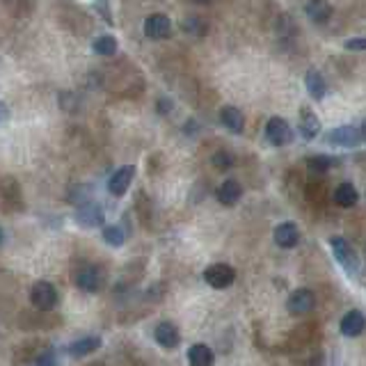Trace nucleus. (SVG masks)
Returning <instances> with one entry per match:
<instances>
[{"instance_id":"nucleus-1","label":"nucleus","mask_w":366,"mask_h":366,"mask_svg":"<svg viewBox=\"0 0 366 366\" xmlns=\"http://www.w3.org/2000/svg\"><path fill=\"white\" fill-rule=\"evenodd\" d=\"M329 247H332V254H334L336 263H339L350 277H355L357 272H360V256H357L355 247L350 245L346 238H341V236H332V238H329Z\"/></svg>"},{"instance_id":"nucleus-2","label":"nucleus","mask_w":366,"mask_h":366,"mask_svg":"<svg viewBox=\"0 0 366 366\" xmlns=\"http://www.w3.org/2000/svg\"><path fill=\"white\" fill-rule=\"evenodd\" d=\"M30 303L37 307L41 312H48L53 309L57 305V289L51 284V282H37L32 284L30 289Z\"/></svg>"},{"instance_id":"nucleus-3","label":"nucleus","mask_w":366,"mask_h":366,"mask_svg":"<svg viewBox=\"0 0 366 366\" xmlns=\"http://www.w3.org/2000/svg\"><path fill=\"white\" fill-rule=\"evenodd\" d=\"M265 140H268L272 147L289 145V142L293 140L289 121L282 119V117H270L268 124H265Z\"/></svg>"},{"instance_id":"nucleus-4","label":"nucleus","mask_w":366,"mask_h":366,"mask_svg":"<svg viewBox=\"0 0 366 366\" xmlns=\"http://www.w3.org/2000/svg\"><path fill=\"white\" fill-rule=\"evenodd\" d=\"M204 279L213 289H227V286L234 284L236 270L229 263H213L204 270Z\"/></svg>"},{"instance_id":"nucleus-5","label":"nucleus","mask_w":366,"mask_h":366,"mask_svg":"<svg viewBox=\"0 0 366 366\" xmlns=\"http://www.w3.org/2000/svg\"><path fill=\"white\" fill-rule=\"evenodd\" d=\"M314 305H316V296L309 289H296L289 296V300H286V309H289V314H293V316L309 314L314 309Z\"/></svg>"},{"instance_id":"nucleus-6","label":"nucleus","mask_w":366,"mask_h":366,"mask_svg":"<svg viewBox=\"0 0 366 366\" xmlns=\"http://www.w3.org/2000/svg\"><path fill=\"white\" fill-rule=\"evenodd\" d=\"M76 286L85 293H99L103 286V275L96 265H83L76 272Z\"/></svg>"},{"instance_id":"nucleus-7","label":"nucleus","mask_w":366,"mask_h":366,"mask_svg":"<svg viewBox=\"0 0 366 366\" xmlns=\"http://www.w3.org/2000/svg\"><path fill=\"white\" fill-rule=\"evenodd\" d=\"M325 140L329 142V145H334V147L353 149V147H357L362 142V131H360V128H355V126H336L334 131L327 133Z\"/></svg>"},{"instance_id":"nucleus-8","label":"nucleus","mask_w":366,"mask_h":366,"mask_svg":"<svg viewBox=\"0 0 366 366\" xmlns=\"http://www.w3.org/2000/svg\"><path fill=\"white\" fill-rule=\"evenodd\" d=\"M103 220H105L103 209H101V206H99L96 202H88V204L78 206V211H76V222H78V225H81V227H85V229L101 227V225H103Z\"/></svg>"},{"instance_id":"nucleus-9","label":"nucleus","mask_w":366,"mask_h":366,"mask_svg":"<svg viewBox=\"0 0 366 366\" xmlns=\"http://www.w3.org/2000/svg\"><path fill=\"white\" fill-rule=\"evenodd\" d=\"M172 30V21L167 14H152V17H147L145 21V37L147 39H165Z\"/></svg>"},{"instance_id":"nucleus-10","label":"nucleus","mask_w":366,"mask_h":366,"mask_svg":"<svg viewBox=\"0 0 366 366\" xmlns=\"http://www.w3.org/2000/svg\"><path fill=\"white\" fill-rule=\"evenodd\" d=\"M133 176H135V167H133V165L119 167L110 179H108V192H110V195H114V197L126 195L128 185H131V181H133Z\"/></svg>"},{"instance_id":"nucleus-11","label":"nucleus","mask_w":366,"mask_h":366,"mask_svg":"<svg viewBox=\"0 0 366 366\" xmlns=\"http://www.w3.org/2000/svg\"><path fill=\"white\" fill-rule=\"evenodd\" d=\"M154 339H156V343L161 348L172 350V348L179 346V341H181V334H179V329H176L174 323L163 321V323H158L156 329H154Z\"/></svg>"},{"instance_id":"nucleus-12","label":"nucleus","mask_w":366,"mask_h":366,"mask_svg":"<svg viewBox=\"0 0 366 366\" xmlns=\"http://www.w3.org/2000/svg\"><path fill=\"white\" fill-rule=\"evenodd\" d=\"M272 238H275V243L279 247L293 250V247H298V243H300V229L293 225V222H282V225L275 227Z\"/></svg>"},{"instance_id":"nucleus-13","label":"nucleus","mask_w":366,"mask_h":366,"mask_svg":"<svg viewBox=\"0 0 366 366\" xmlns=\"http://www.w3.org/2000/svg\"><path fill=\"white\" fill-rule=\"evenodd\" d=\"M341 334L343 336H360L364 329H366V316L360 312V309H350L346 316L341 318Z\"/></svg>"},{"instance_id":"nucleus-14","label":"nucleus","mask_w":366,"mask_h":366,"mask_svg":"<svg viewBox=\"0 0 366 366\" xmlns=\"http://www.w3.org/2000/svg\"><path fill=\"white\" fill-rule=\"evenodd\" d=\"M220 124L225 126L229 133H243V128H245V117H243V112L236 105H222Z\"/></svg>"},{"instance_id":"nucleus-15","label":"nucleus","mask_w":366,"mask_h":366,"mask_svg":"<svg viewBox=\"0 0 366 366\" xmlns=\"http://www.w3.org/2000/svg\"><path fill=\"white\" fill-rule=\"evenodd\" d=\"M305 14L307 19L316 26H325L329 19H332V7H329L325 0H307L305 5Z\"/></svg>"},{"instance_id":"nucleus-16","label":"nucleus","mask_w":366,"mask_h":366,"mask_svg":"<svg viewBox=\"0 0 366 366\" xmlns=\"http://www.w3.org/2000/svg\"><path fill=\"white\" fill-rule=\"evenodd\" d=\"M241 197H243V185L236 179H227L218 188V202L222 206H236Z\"/></svg>"},{"instance_id":"nucleus-17","label":"nucleus","mask_w":366,"mask_h":366,"mask_svg":"<svg viewBox=\"0 0 366 366\" xmlns=\"http://www.w3.org/2000/svg\"><path fill=\"white\" fill-rule=\"evenodd\" d=\"M99 348H101V339L99 336H83V339L69 343L67 353L71 357H88L92 353H96Z\"/></svg>"},{"instance_id":"nucleus-18","label":"nucleus","mask_w":366,"mask_h":366,"mask_svg":"<svg viewBox=\"0 0 366 366\" xmlns=\"http://www.w3.org/2000/svg\"><path fill=\"white\" fill-rule=\"evenodd\" d=\"M334 202L336 206H341V209H353V206L360 202V192H357L353 183L346 181L334 190Z\"/></svg>"},{"instance_id":"nucleus-19","label":"nucleus","mask_w":366,"mask_h":366,"mask_svg":"<svg viewBox=\"0 0 366 366\" xmlns=\"http://www.w3.org/2000/svg\"><path fill=\"white\" fill-rule=\"evenodd\" d=\"M300 135H303L305 140H314L321 135V119L316 117L312 110L300 112Z\"/></svg>"},{"instance_id":"nucleus-20","label":"nucleus","mask_w":366,"mask_h":366,"mask_svg":"<svg viewBox=\"0 0 366 366\" xmlns=\"http://www.w3.org/2000/svg\"><path fill=\"white\" fill-rule=\"evenodd\" d=\"M305 88L309 92V96L316 99V101H321V99H325L327 94V85H325V78H323L318 71H307L305 76Z\"/></svg>"},{"instance_id":"nucleus-21","label":"nucleus","mask_w":366,"mask_h":366,"mask_svg":"<svg viewBox=\"0 0 366 366\" xmlns=\"http://www.w3.org/2000/svg\"><path fill=\"white\" fill-rule=\"evenodd\" d=\"M213 353H211V348L206 346V343H195L190 350H188V362L192 366H211L213 364Z\"/></svg>"},{"instance_id":"nucleus-22","label":"nucleus","mask_w":366,"mask_h":366,"mask_svg":"<svg viewBox=\"0 0 366 366\" xmlns=\"http://www.w3.org/2000/svg\"><path fill=\"white\" fill-rule=\"evenodd\" d=\"M92 48H94V53L96 55H103V57H110V55H114L117 53V48H119V44H117V39L112 37V34H101L94 44H92Z\"/></svg>"},{"instance_id":"nucleus-23","label":"nucleus","mask_w":366,"mask_h":366,"mask_svg":"<svg viewBox=\"0 0 366 366\" xmlns=\"http://www.w3.org/2000/svg\"><path fill=\"white\" fill-rule=\"evenodd\" d=\"M336 163H339L336 158L325 156V154H318V156L307 158V167H309L312 172H318V174H323V172H329Z\"/></svg>"},{"instance_id":"nucleus-24","label":"nucleus","mask_w":366,"mask_h":366,"mask_svg":"<svg viewBox=\"0 0 366 366\" xmlns=\"http://www.w3.org/2000/svg\"><path fill=\"white\" fill-rule=\"evenodd\" d=\"M124 241H126V234H124V229H121V227L110 225V227L103 229V243H105V245L121 247V245H124Z\"/></svg>"},{"instance_id":"nucleus-25","label":"nucleus","mask_w":366,"mask_h":366,"mask_svg":"<svg viewBox=\"0 0 366 366\" xmlns=\"http://www.w3.org/2000/svg\"><path fill=\"white\" fill-rule=\"evenodd\" d=\"M211 163H213V167H215V170L227 172V170H232V167H234V156L229 154V152H225V149H220V152H215V154H213Z\"/></svg>"},{"instance_id":"nucleus-26","label":"nucleus","mask_w":366,"mask_h":366,"mask_svg":"<svg viewBox=\"0 0 366 366\" xmlns=\"http://www.w3.org/2000/svg\"><path fill=\"white\" fill-rule=\"evenodd\" d=\"M183 30L190 32V34H195V37H199V34H202V30H204V26H199V19L197 17H190L183 23Z\"/></svg>"},{"instance_id":"nucleus-27","label":"nucleus","mask_w":366,"mask_h":366,"mask_svg":"<svg viewBox=\"0 0 366 366\" xmlns=\"http://www.w3.org/2000/svg\"><path fill=\"white\" fill-rule=\"evenodd\" d=\"M343 48H346V51H366V37H355V39L343 41Z\"/></svg>"},{"instance_id":"nucleus-28","label":"nucleus","mask_w":366,"mask_h":366,"mask_svg":"<svg viewBox=\"0 0 366 366\" xmlns=\"http://www.w3.org/2000/svg\"><path fill=\"white\" fill-rule=\"evenodd\" d=\"M92 3H94V7L103 17L105 23H112V14H110V7H108V0H92Z\"/></svg>"},{"instance_id":"nucleus-29","label":"nucleus","mask_w":366,"mask_h":366,"mask_svg":"<svg viewBox=\"0 0 366 366\" xmlns=\"http://www.w3.org/2000/svg\"><path fill=\"white\" fill-rule=\"evenodd\" d=\"M34 362H37V364H55V362H57V357H55L53 353H44V355H39Z\"/></svg>"},{"instance_id":"nucleus-30","label":"nucleus","mask_w":366,"mask_h":366,"mask_svg":"<svg viewBox=\"0 0 366 366\" xmlns=\"http://www.w3.org/2000/svg\"><path fill=\"white\" fill-rule=\"evenodd\" d=\"M170 108H172V101H170V99H161V101H158V112H161V114H167V112H170Z\"/></svg>"},{"instance_id":"nucleus-31","label":"nucleus","mask_w":366,"mask_h":366,"mask_svg":"<svg viewBox=\"0 0 366 366\" xmlns=\"http://www.w3.org/2000/svg\"><path fill=\"white\" fill-rule=\"evenodd\" d=\"M360 131H362V140L366 142V119L362 121V126H360Z\"/></svg>"},{"instance_id":"nucleus-32","label":"nucleus","mask_w":366,"mask_h":366,"mask_svg":"<svg viewBox=\"0 0 366 366\" xmlns=\"http://www.w3.org/2000/svg\"><path fill=\"white\" fill-rule=\"evenodd\" d=\"M197 3H202V5H209V3H213V0H197Z\"/></svg>"}]
</instances>
